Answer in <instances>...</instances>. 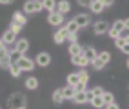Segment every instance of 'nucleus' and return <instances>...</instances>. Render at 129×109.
<instances>
[{
    "label": "nucleus",
    "mask_w": 129,
    "mask_h": 109,
    "mask_svg": "<svg viewBox=\"0 0 129 109\" xmlns=\"http://www.w3.org/2000/svg\"><path fill=\"white\" fill-rule=\"evenodd\" d=\"M40 9H44V6H42V2H38V0H29V2L24 4L25 13H38Z\"/></svg>",
    "instance_id": "f257e3e1"
},
{
    "label": "nucleus",
    "mask_w": 129,
    "mask_h": 109,
    "mask_svg": "<svg viewBox=\"0 0 129 109\" xmlns=\"http://www.w3.org/2000/svg\"><path fill=\"white\" fill-rule=\"evenodd\" d=\"M7 105L9 107H25V98L16 93V95H13L9 100H7Z\"/></svg>",
    "instance_id": "f03ea898"
},
{
    "label": "nucleus",
    "mask_w": 129,
    "mask_h": 109,
    "mask_svg": "<svg viewBox=\"0 0 129 109\" xmlns=\"http://www.w3.org/2000/svg\"><path fill=\"white\" fill-rule=\"evenodd\" d=\"M16 64L20 65V69H22V71H31L33 67H35V62H33L31 58H27V56H24V55H22V58H20V60L16 62Z\"/></svg>",
    "instance_id": "7ed1b4c3"
},
{
    "label": "nucleus",
    "mask_w": 129,
    "mask_h": 109,
    "mask_svg": "<svg viewBox=\"0 0 129 109\" xmlns=\"http://www.w3.org/2000/svg\"><path fill=\"white\" fill-rule=\"evenodd\" d=\"M122 31H124V20H116V22L113 24V27L109 29V37H111V38H116Z\"/></svg>",
    "instance_id": "20e7f679"
},
{
    "label": "nucleus",
    "mask_w": 129,
    "mask_h": 109,
    "mask_svg": "<svg viewBox=\"0 0 129 109\" xmlns=\"http://www.w3.org/2000/svg\"><path fill=\"white\" fill-rule=\"evenodd\" d=\"M49 24L51 26H60V24L64 22V15L60 13V11H55V13H49Z\"/></svg>",
    "instance_id": "39448f33"
},
{
    "label": "nucleus",
    "mask_w": 129,
    "mask_h": 109,
    "mask_svg": "<svg viewBox=\"0 0 129 109\" xmlns=\"http://www.w3.org/2000/svg\"><path fill=\"white\" fill-rule=\"evenodd\" d=\"M73 64L78 65V67H85V65L91 64V62H89L87 58L84 56V53H82V55H75V56H73Z\"/></svg>",
    "instance_id": "423d86ee"
},
{
    "label": "nucleus",
    "mask_w": 129,
    "mask_h": 109,
    "mask_svg": "<svg viewBox=\"0 0 129 109\" xmlns=\"http://www.w3.org/2000/svg\"><path fill=\"white\" fill-rule=\"evenodd\" d=\"M49 62H51V56H49L47 53H40V55L37 56V64L40 65V67H46V65H49Z\"/></svg>",
    "instance_id": "0eeeda50"
},
{
    "label": "nucleus",
    "mask_w": 129,
    "mask_h": 109,
    "mask_svg": "<svg viewBox=\"0 0 129 109\" xmlns=\"http://www.w3.org/2000/svg\"><path fill=\"white\" fill-rule=\"evenodd\" d=\"M67 38V29L64 27V29H58L56 33H55V37H53V40L56 42V44H62V42Z\"/></svg>",
    "instance_id": "6e6552de"
},
{
    "label": "nucleus",
    "mask_w": 129,
    "mask_h": 109,
    "mask_svg": "<svg viewBox=\"0 0 129 109\" xmlns=\"http://www.w3.org/2000/svg\"><path fill=\"white\" fill-rule=\"evenodd\" d=\"M27 47H29V42L25 40V38H22V40H16L15 42V49H18V51L24 55L25 51H27Z\"/></svg>",
    "instance_id": "1a4fd4ad"
},
{
    "label": "nucleus",
    "mask_w": 129,
    "mask_h": 109,
    "mask_svg": "<svg viewBox=\"0 0 129 109\" xmlns=\"http://www.w3.org/2000/svg\"><path fill=\"white\" fill-rule=\"evenodd\" d=\"M2 40H4V44H6V46L13 44V42L16 40V33H13L11 29H9V31H6V33H4V37H2Z\"/></svg>",
    "instance_id": "9d476101"
},
{
    "label": "nucleus",
    "mask_w": 129,
    "mask_h": 109,
    "mask_svg": "<svg viewBox=\"0 0 129 109\" xmlns=\"http://www.w3.org/2000/svg\"><path fill=\"white\" fill-rule=\"evenodd\" d=\"M73 100H75V102L76 104H85V102H87V95H85V91H76V93H75V96H73Z\"/></svg>",
    "instance_id": "9b49d317"
},
{
    "label": "nucleus",
    "mask_w": 129,
    "mask_h": 109,
    "mask_svg": "<svg viewBox=\"0 0 129 109\" xmlns=\"http://www.w3.org/2000/svg\"><path fill=\"white\" fill-rule=\"evenodd\" d=\"M84 56L87 58L89 62H93L94 58L98 56V53H96V49H94V47H85V49H84Z\"/></svg>",
    "instance_id": "f8f14e48"
},
{
    "label": "nucleus",
    "mask_w": 129,
    "mask_h": 109,
    "mask_svg": "<svg viewBox=\"0 0 129 109\" xmlns=\"http://www.w3.org/2000/svg\"><path fill=\"white\" fill-rule=\"evenodd\" d=\"M93 31L94 33H107L109 31V26H107V22H96L93 26Z\"/></svg>",
    "instance_id": "ddd939ff"
},
{
    "label": "nucleus",
    "mask_w": 129,
    "mask_h": 109,
    "mask_svg": "<svg viewBox=\"0 0 129 109\" xmlns=\"http://www.w3.org/2000/svg\"><path fill=\"white\" fill-rule=\"evenodd\" d=\"M89 7H91V11H93V13H100L106 6H104V2H102V0H93Z\"/></svg>",
    "instance_id": "4468645a"
},
{
    "label": "nucleus",
    "mask_w": 129,
    "mask_h": 109,
    "mask_svg": "<svg viewBox=\"0 0 129 109\" xmlns=\"http://www.w3.org/2000/svg\"><path fill=\"white\" fill-rule=\"evenodd\" d=\"M22 58V53L18 51V49H11L9 51V60H11V64H16Z\"/></svg>",
    "instance_id": "2eb2a0df"
},
{
    "label": "nucleus",
    "mask_w": 129,
    "mask_h": 109,
    "mask_svg": "<svg viewBox=\"0 0 129 109\" xmlns=\"http://www.w3.org/2000/svg\"><path fill=\"white\" fill-rule=\"evenodd\" d=\"M75 20H76V24H78L80 27H85L89 24V15H78Z\"/></svg>",
    "instance_id": "dca6fc26"
},
{
    "label": "nucleus",
    "mask_w": 129,
    "mask_h": 109,
    "mask_svg": "<svg viewBox=\"0 0 129 109\" xmlns=\"http://www.w3.org/2000/svg\"><path fill=\"white\" fill-rule=\"evenodd\" d=\"M69 53H71V56H75V55H82L84 53V49L76 44V42H73V44L69 46Z\"/></svg>",
    "instance_id": "f3484780"
},
{
    "label": "nucleus",
    "mask_w": 129,
    "mask_h": 109,
    "mask_svg": "<svg viewBox=\"0 0 129 109\" xmlns=\"http://www.w3.org/2000/svg\"><path fill=\"white\" fill-rule=\"evenodd\" d=\"M69 9H71V4L67 2V0H62V2H58V11L62 13V15H66Z\"/></svg>",
    "instance_id": "a211bd4d"
},
{
    "label": "nucleus",
    "mask_w": 129,
    "mask_h": 109,
    "mask_svg": "<svg viewBox=\"0 0 129 109\" xmlns=\"http://www.w3.org/2000/svg\"><path fill=\"white\" fill-rule=\"evenodd\" d=\"M66 29H67V33H78L80 26H78V24H76V20H71V22H67Z\"/></svg>",
    "instance_id": "6ab92c4d"
},
{
    "label": "nucleus",
    "mask_w": 129,
    "mask_h": 109,
    "mask_svg": "<svg viewBox=\"0 0 129 109\" xmlns=\"http://www.w3.org/2000/svg\"><path fill=\"white\" fill-rule=\"evenodd\" d=\"M102 100H104V107H107L109 104L115 102V96L111 95V93H106V91H104V93H102Z\"/></svg>",
    "instance_id": "aec40b11"
},
{
    "label": "nucleus",
    "mask_w": 129,
    "mask_h": 109,
    "mask_svg": "<svg viewBox=\"0 0 129 109\" xmlns=\"http://www.w3.org/2000/svg\"><path fill=\"white\" fill-rule=\"evenodd\" d=\"M80 82V75L78 73H73L67 77V86H76V84Z\"/></svg>",
    "instance_id": "412c9836"
},
{
    "label": "nucleus",
    "mask_w": 129,
    "mask_h": 109,
    "mask_svg": "<svg viewBox=\"0 0 129 109\" xmlns=\"http://www.w3.org/2000/svg\"><path fill=\"white\" fill-rule=\"evenodd\" d=\"M62 93H64V98H73L76 89H75V86H67L66 89H62Z\"/></svg>",
    "instance_id": "4be33fe9"
},
{
    "label": "nucleus",
    "mask_w": 129,
    "mask_h": 109,
    "mask_svg": "<svg viewBox=\"0 0 129 109\" xmlns=\"http://www.w3.org/2000/svg\"><path fill=\"white\" fill-rule=\"evenodd\" d=\"M25 87H27V89H37L38 87V80L35 77H29L27 80H25Z\"/></svg>",
    "instance_id": "5701e85b"
},
{
    "label": "nucleus",
    "mask_w": 129,
    "mask_h": 109,
    "mask_svg": "<svg viewBox=\"0 0 129 109\" xmlns=\"http://www.w3.org/2000/svg\"><path fill=\"white\" fill-rule=\"evenodd\" d=\"M42 6H44V9H47L49 13H53L56 2H55V0H42Z\"/></svg>",
    "instance_id": "b1692460"
},
{
    "label": "nucleus",
    "mask_w": 129,
    "mask_h": 109,
    "mask_svg": "<svg viewBox=\"0 0 129 109\" xmlns=\"http://www.w3.org/2000/svg\"><path fill=\"white\" fill-rule=\"evenodd\" d=\"M115 44H116V47H118V49H122V47L127 44V42H125V37H124V33H120V35L115 38Z\"/></svg>",
    "instance_id": "393cba45"
},
{
    "label": "nucleus",
    "mask_w": 129,
    "mask_h": 109,
    "mask_svg": "<svg viewBox=\"0 0 129 109\" xmlns=\"http://www.w3.org/2000/svg\"><path fill=\"white\" fill-rule=\"evenodd\" d=\"M9 73H11V77H20L22 69H20L18 64H11V65H9Z\"/></svg>",
    "instance_id": "a878e982"
},
{
    "label": "nucleus",
    "mask_w": 129,
    "mask_h": 109,
    "mask_svg": "<svg viewBox=\"0 0 129 109\" xmlns=\"http://www.w3.org/2000/svg\"><path fill=\"white\" fill-rule=\"evenodd\" d=\"M62 100H64V93H62V89H56L55 93H53V102H55V104H62Z\"/></svg>",
    "instance_id": "bb28decb"
},
{
    "label": "nucleus",
    "mask_w": 129,
    "mask_h": 109,
    "mask_svg": "<svg viewBox=\"0 0 129 109\" xmlns=\"http://www.w3.org/2000/svg\"><path fill=\"white\" fill-rule=\"evenodd\" d=\"M13 20H15V22H18V24H22V26H24L25 22H27V18H25V16H24V15H22L20 11H18V13H15V16H13Z\"/></svg>",
    "instance_id": "cd10ccee"
},
{
    "label": "nucleus",
    "mask_w": 129,
    "mask_h": 109,
    "mask_svg": "<svg viewBox=\"0 0 129 109\" xmlns=\"http://www.w3.org/2000/svg\"><path fill=\"white\" fill-rule=\"evenodd\" d=\"M91 64H93V67H94V69H104V67H106V62H102L98 56L94 58V60H93Z\"/></svg>",
    "instance_id": "c85d7f7f"
},
{
    "label": "nucleus",
    "mask_w": 129,
    "mask_h": 109,
    "mask_svg": "<svg viewBox=\"0 0 129 109\" xmlns=\"http://www.w3.org/2000/svg\"><path fill=\"white\" fill-rule=\"evenodd\" d=\"M91 104H93L94 107H104V100H102V96H93Z\"/></svg>",
    "instance_id": "c756f323"
},
{
    "label": "nucleus",
    "mask_w": 129,
    "mask_h": 109,
    "mask_svg": "<svg viewBox=\"0 0 129 109\" xmlns=\"http://www.w3.org/2000/svg\"><path fill=\"white\" fill-rule=\"evenodd\" d=\"M9 29H11L13 33H20V31H22V24H18V22H15V20H13V22H11V26H9Z\"/></svg>",
    "instance_id": "7c9ffc66"
},
{
    "label": "nucleus",
    "mask_w": 129,
    "mask_h": 109,
    "mask_svg": "<svg viewBox=\"0 0 129 109\" xmlns=\"http://www.w3.org/2000/svg\"><path fill=\"white\" fill-rule=\"evenodd\" d=\"M98 58H100L102 62H106V64H107V62L111 60V55H109L107 51H102V53H98Z\"/></svg>",
    "instance_id": "2f4dec72"
},
{
    "label": "nucleus",
    "mask_w": 129,
    "mask_h": 109,
    "mask_svg": "<svg viewBox=\"0 0 129 109\" xmlns=\"http://www.w3.org/2000/svg\"><path fill=\"white\" fill-rule=\"evenodd\" d=\"M9 65H11V60H9V56L4 58V60H0V67H4V69H9Z\"/></svg>",
    "instance_id": "473e14b6"
},
{
    "label": "nucleus",
    "mask_w": 129,
    "mask_h": 109,
    "mask_svg": "<svg viewBox=\"0 0 129 109\" xmlns=\"http://www.w3.org/2000/svg\"><path fill=\"white\" fill-rule=\"evenodd\" d=\"M7 56H9V49L2 47V49H0V60H4V58H7Z\"/></svg>",
    "instance_id": "72a5a7b5"
},
{
    "label": "nucleus",
    "mask_w": 129,
    "mask_h": 109,
    "mask_svg": "<svg viewBox=\"0 0 129 109\" xmlns=\"http://www.w3.org/2000/svg\"><path fill=\"white\" fill-rule=\"evenodd\" d=\"M91 91H93L94 96H102V93H104V89H102V87H93Z\"/></svg>",
    "instance_id": "f704fd0d"
},
{
    "label": "nucleus",
    "mask_w": 129,
    "mask_h": 109,
    "mask_svg": "<svg viewBox=\"0 0 129 109\" xmlns=\"http://www.w3.org/2000/svg\"><path fill=\"white\" fill-rule=\"evenodd\" d=\"M78 75H80V80H82V82H85V84H87V80H89V75H87V73H85V71H80Z\"/></svg>",
    "instance_id": "c9c22d12"
},
{
    "label": "nucleus",
    "mask_w": 129,
    "mask_h": 109,
    "mask_svg": "<svg viewBox=\"0 0 129 109\" xmlns=\"http://www.w3.org/2000/svg\"><path fill=\"white\" fill-rule=\"evenodd\" d=\"M75 89H76V91H85V82H82V80H80V82L75 86Z\"/></svg>",
    "instance_id": "e433bc0d"
},
{
    "label": "nucleus",
    "mask_w": 129,
    "mask_h": 109,
    "mask_svg": "<svg viewBox=\"0 0 129 109\" xmlns=\"http://www.w3.org/2000/svg\"><path fill=\"white\" fill-rule=\"evenodd\" d=\"M67 40H69L71 44H73V42H76V33H67Z\"/></svg>",
    "instance_id": "4c0bfd02"
},
{
    "label": "nucleus",
    "mask_w": 129,
    "mask_h": 109,
    "mask_svg": "<svg viewBox=\"0 0 129 109\" xmlns=\"http://www.w3.org/2000/svg\"><path fill=\"white\" fill-rule=\"evenodd\" d=\"M91 2H93V0H78L80 6H91Z\"/></svg>",
    "instance_id": "58836bf2"
},
{
    "label": "nucleus",
    "mask_w": 129,
    "mask_h": 109,
    "mask_svg": "<svg viewBox=\"0 0 129 109\" xmlns=\"http://www.w3.org/2000/svg\"><path fill=\"white\" fill-rule=\"evenodd\" d=\"M85 95H87V102H91V100H93V91H85Z\"/></svg>",
    "instance_id": "ea45409f"
},
{
    "label": "nucleus",
    "mask_w": 129,
    "mask_h": 109,
    "mask_svg": "<svg viewBox=\"0 0 129 109\" xmlns=\"http://www.w3.org/2000/svg\"><path fill=\"white\" fill-rule=\"evenodd\" d=\"M102 2H104V6L107 7V6H113V4H115V0H102Z\"/></svg>",
    "instance_id": "a19ab883"
},
{
    "label": "nucleus",
    "mask_w": 129,
    "mask_h": 109,
    "mask_svg": "<svg viewBox=\"0 0 129 109\" xmlns=\"http://www.w3.org/2000/svg\"><path fill=\"white\" fill-rule=\"evenodd\" d=\"M120 51H124L125 55H129V44H125V46H124L122 49H120Z\"/></svg>",
    "instance_id": "79ce46f5"
},
{
    "label": "nucleus",
    "mask_w": 129,
    "mask_h": 109,
    "mask_svg": "<svg viewBox=\"0 0 129 109\" xmlns=\"http://www.w3.org/2000/svg\"><path fill=\"white\" fill-rule=\"evenodd\" d=\"M124 29H127V31H129V18H125V20H124Z\"/></svg>",
    "instance_id": "37998d69"
},
{
    "label": "nucleus",
    "mask_w": 129,
    "mask_h": 109,
    "mask_svg": "<svg viewBox=\"0 0 129 109\" xmlns=\"http://www.w3.org/2000/svg\"><path fill=\"white\" fill-rule=\"evenodd\" d=\"M13 0H0V4H11Z\"/></svg>",
    "instance_id": "c03bdc74"
},
{
    "label": "nucleus",
    "mask_w": 129,
    "mask_h": 109,
    "mask_svg": "<svg viewBox=\"0 0 129 109\" xmlns=\"http://www.w3.org/2000/svg\"><path fill=\"white\" fill-rule=\"evenodd\" d=\"M122 33H124V31H122ZM124 37H125V42L129 44V35H124Z\"/></svg>",
    "instance_id": "a18cd8bd"
},
{
    "label": "nucleus",
    "mask_w": 129,
    "mask_h": 109,
    "mask_svg": "<svg viewBox=\"0 0 129 109\" xmlns=\"http://www.w3.org/2000/svg\"><path fill=\"white\" fill-rule=\"evenodd\" d=\"M127 67H129V58H127Z\"/></svg>",
    "instance_id": "49530a36"
}]
</instances>
